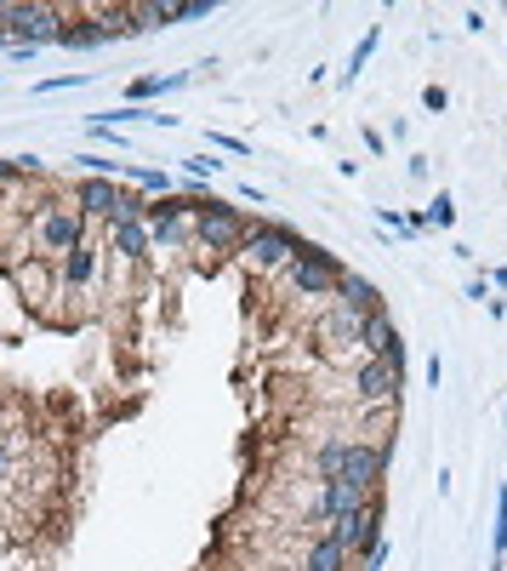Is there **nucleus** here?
<instances>
[{
    "label": "nucleus",
    "instance_id": "1",
    "mask_svg": "<svg viewBox=\"0 0 507 571\" xmlns=\"http://www.w3.org/2000/svg\"><path fill=\"white\" fill-rule=\"evenodd\" d=\"M348 275V263L337 252H325V246H309L302 240L297 263L286 269V292L302 297V304H319V297H337V281Z\"/></svg>",
    "mask_w": 507,
    "mask_h": 571
},
{
    "label": "nucleus",
    "instance_id": "2",
    "mask_svg": "<svg viewBox=\"0 0 507 571\" xmlns=\"http://www.w3.org/2000/svg\"><path fill=\"white\" fill-rule=\"evenodd\" d=\"M189 229H194V252H240L251 217L240 206H228V201H206V194H200Z\"/></svg>",
    "mask_w": 507,
    "mask_h": 571
},
{
    "label": "nucleus",
    "instance_id": "3",
    "mask_svg": "<svg viewBox=\"0 0 507 571\" xmlns=\"http://www.w3.org/2000/svg\"><path fill=\"white\" fill-rule=\"evenodd\" d=\"M29 240L40 246V258H63L74 246H86V217L74 212L69 201H40L35 206V223H29Z\"/></svg>",
    "mask_w": 507,
    "mask_h": 571
},
{
    "label": "nucleus",
    "instance_id": "4",
    "mask_svg": "<svg viewBox=\"0 0 507 571\" xmlns=\"http://www.w3.org/2000/svg\"><path fill=\"white\" fill-rule=\"evenodd\" d=\"M297 252H302V240L286 229V223H268V217H257L245 229V240H240V258L257 269V275H274V269H291L297 263Z\"/></svg>",
    "mask_w": 507,
    "mask_h": 571
},
{
    "label": "nucleus",
    "instance_id": "5",
    "mask_svg": "<svg viewBox=\"0 0 507 571\" xmlns=\"http://www.w3.org/2000/svg\"><path fill=\"white\" fill-rule=\"evenodd\" d=\"M63 7H40V0H29V7H12L7 12V35L12 46H29V52H40L46 40H58L63 35Z\"/></svg>",
    "mask_w": 507,
    "mask_h": 571
},
{
    "label": "nucleus",
    "instance_id": "6",
    "mask_svg": "<svg viewBox=\"0 0 507 571\" xmlns=\"http://www.w3.org/2000/svg\"><path fill=\"white\" fill-rule=\"evenodd\" d=\"M325 537H331L337 549H348V560H360L371 543H383V498H371L365 509L331 520V526H325Z\"/></svg>",
    "mask_w": 507,
    "mask_h": 571
},
{
    "label": "nucleus",
    "instance_id": "7",
    "mask_svg": "<svg viewBox=\"0 0 507 571\" xmlns=\"http://www.w3.org/2000/svg\"><path fill=\"white\" fill-rule=\"evenodd\" d=\"M399 360H360L353 366V401H365V406H394L399 401Z\"/></svg>",
    "mask_w": 507,
    "mask_h": 571
},
{
    "label": "nucleus",
    "instance_id": "8",
    "mask_svg": "<svg viewBox=\"0 0 507 571\" xmlns=\"http://www.w3.org/2000/svg\"><path fill=\"white\" fill-rule=\"evenodd\" d=\"M371 498H383V491H365L360 480H348V475H331V480H319V498H314V520H342V514H353V509H365Z\"/></svg>",
    "mask_w": 507,
    "mask_h": 571
},
{
    "label": "nucleus",
    "instance_id": "9",
    "mask_svg": "<svg viewBox=\"0 0 507 571\" xmlns=\"http://www.w3.org/2000/svg\"><path fill=\"white\" fill-rule=\"evenodd\" d=\"M7 275H12V286L29 297V304H46V297L58 292V263H52V258H29V263L12 258V263H7Z\"/></svg>",
    "mask_w": 507,
    "mask_h": 571
},
{
    "label": "nucleus",
    "instance_id": "10",
    "mask_svg": "<svg viewBox=\"0 0 507 571\" xmlns=\"http://www.w3.org/2000/svg\"><path fill=\"white\" fill-rule=\"evenodd\" d=\"M360 349H365L371 360H399V366H405V343H399V326L388 320V309L365 314V326H360Z\"/></svg>",
    "mask_w": 507,
    "mask_h": 571
},
{
    "label": "nucleus",
    "instance_id": "11",
    "mask_svg": "<svg viewBox=\"0 0 507 571\" xmlns=\"http://www.w3.org/2000/svg\"><path fill=\"white\" fill-rule=\"evenodd\" d=\"M114 206H120V183L114 178H81L74 183V212H81L86 223L92 217H114Z\"/></svg>",
    "mask_w": 507,
    "mask_h": 571
},
{
    "label": "nucleus",
    "instance_id": "12",
    "mask_svg": "<svg viewBox=\"0 0 507 571\" xmlns=\"http://www.w3.org/2000/svg\"><path fill=\"white\" fill-rule=\"evenodd\" d=\"M58 286L74 297H86L97 286V246H74V252L58 258Z\"/></svg>",
    "mask_w": 507,
    "mask_h": 571
},
{
    "label": "nucleus",
    "instance_id": "13",
    "mask_svg": "<svg viewBox=\"0 0 507 571\" xmlns=\"http://www.w3.org/2000/svg\"><path fill=\"white\" fill-rule=\"evenodd\" d=\"M360 326H365V314H353V309H331L314 326V337H319V349H342V343H360Z\"/></svg>",
    "mask_w": 507,
    "mask_h": 571
},
{
    "label": "nucleus",
    "instance_id": "14",
    "mask_svg": "<svg viewBox=\"0 0 507 571\" xmlns=\"http://www.w3.org/2000/svg\"><path fill=\"white\" fill-rule=\"evenodd\" d=\"M109 252L120 263H143L148 258V223H132V217L109 223Z\"/></svg>",
    "mask_w": 507,
    "mask_h": 571
},
{
    "label": "nucleus",
    "instance_id": "15",
    "mask_svg": "<svg viewBox=\"0 0 507 571\" xmlns=\"http://www.w3.org/2000/svg\"><path fill=\"white\" fill-rule=\"evenodd\" d=\"M331 304H342V309H353V314H376V309H383V292H376L365 275H353V269H348V275L337 281V297H331Z\"/></svg>",
    "mask_w": 507,
    "mask_h": 571
},
{
    "label": "nucleus",
    "instance_id": "16",
    "mask_svg": "<svg viewBox=\"0 0 507 571\" xmlns=\"http://www.w3.org/2000/svg\"><path fill=\"white\" fill-rule=\"evenodd\" d=\"M104 40H114V29L104 17H81V23H63V35H58V46H69V52H92V46H104Z\"/></svg>",
    "mask_w": 507,
    "mask_h": 571
},
{
    "label": "nucleus",
    "instance_id": "17",
    "mask_svg": "<svg viewBox=\"0 0 507 571\" xmlns=\"http://www.w3.org/2000/svg\"><path fill=\"white\" fill-rule=\"evenodd\" d=\"M348 445H353V435H325V440H319V452H314V475H319V480L342 475V463H348Z\"/></svg>",
    "mask_w": 507,
    "mask_h": 571
},
{
    "label": "nucleus",
    "instance_id": "18",
    "mask_svg": "<svg viewBox=\"0 0 507 571\" xmlns=\"http://www.w3.org/2000/svg\"><path fill=\"white\" fill-rule=\"evenodd\" d=\"M450 223H456V201L439 189V194H434V206L422 212V229H450Z\"/></svg>",
    "mask_w": 507,
    "mask_h": 571
},
{
    "label": "nucleus",
    "instance_id": "19",
    "mask_svg": "<svg viewBox=\"0 0 507 571\" xmlns=\"http://www.w3.org/2000/svg\"><path fill=\"white\" fill-rule=\"evenodd\" d=\"M371 52H376V29H371V35H365L360 46H353V58H348V69H342V81H353V74L365 69V58H371Z\"/></svg>",
    "mask_w": 507,
    "mask_h": 571
},
{
    "label": "nucleus",
    "instance_id": "20",
    "mask_svg": "<svg viewBox=\"0 0 507 571\" xmlns=\"http://www.w3.org/2000/svg\"><path fill=\"white\" fill-rule=\"evenodd\" d=\"M74 160L86 166V178H114V171H125L120 160H104V155H74Z\"/></svg>",
    "mask_w": 507,
    "mask_h": 571
},
{
    "label": "nucleus",
    "instance_id": "21",
    "mask_svg": "<svg viewBox=\"0 0 507 571\" xmlns=\"http://www.w3.org/2000/svg\"><path fill=\"white\" fill-rule=\"evenodd\" d=\"M217 166H222V160H206V155H194V160H183V171H189V178H194V183H206V178H217Z\"/></svg>",
    "mask_w": 507,
    "mask_h": 571
},
{
    "label": "nucleus",
    "instance_id": "22",
    "mask_svg": "<svg viewBox=\"0 0 507 571\" xmlns=\"http://www.w3.org/2000/svg\"><path fill=\"white\" fill-rule=\"evenodd\" d=\"M69 86H86V74H58V81H40L35 92H69Z\"/></svg>",
    "mask_w": 507,
    "mask_h": 571
},
{
    "label": "nucleus",
    "instance_id": "23",
    "mask_svg": "<svg viewBox=\"0 0 507 571\" xmlns=\"http://www.w3.org/2000/svg\"><path fill=\"white\" fill-rule=\"evenodd\" d=\"M212 148H228V155H251V148L240 138H228V132H212Z\"/></svg>",
    "mask_w": 507,
    "mask_h": 571
},
{
    "label": "nucleus",
    "instance_id": "24",
    "mask_svg": "<svg viewBox=\"0 0 507 571\" xmlns=\"http://www.w3.org/2000/svg\"><path fill=\"white\" fill-rule=\"evenodd\" d=\"M422 104L434 109V115H445V104H450V97H445V86H427V92H422Z\"/></svg>",
    "mask_w": 507,
    "mask_h": 571
},
{
    "label": "nucleus",
    "instance_id": "25",
    "mask_svg": "<svg viewBox=\"0 0 507 571\" xmlns=\"http://www.w3.org/2000/svg\"><path fill=\"white\" fill-rule=\"evenodd\" d=\"M502 514H507V491H502Z\"/></svg>",
    "mask_w": 507,
    "mask_h": 571
},
{
    "label": "nucleus",
    "instance_id": "26",
    "mask_svg": "<svg viewBox=\"0 0 507 571\" xmlns=\"http://www.w3.org/2000/svg\"><path fill=\"white\" fill-rule=\"evenodd\" d=\"M502 571H507V555H502Z\"/></svg>",
    "mask_w": 507,
    "mask_h": 571
}]
</instances>
